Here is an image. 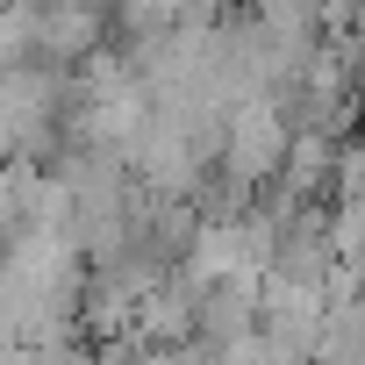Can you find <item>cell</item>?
Returning <instances> with one entry per match:
<instances>
[]
</instances>
